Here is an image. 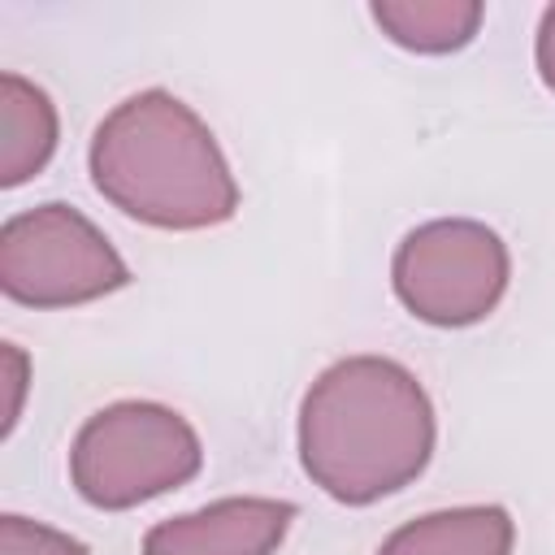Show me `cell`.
I'll list each match as a JSON object with an SVG mask.
<instances>
[{
    "mask_svg": "<svg viewBox=\"0 0 555 555\" xmlns=\"http://www.w3.org/2000/svg\"><path fill=\"white\" fill-rule=\"evenodd\" d=\"M512 256L499 230L473 217H438L408 230L390 260L399 304L438 330L486 321L507 295Z\"/></svg>",
    "mask_w": 555,
    "mask_h": 555,
    "instance_id": "obj_4",
    "label": "cell"
},
{
    "mask_svg": "<svg viewBox=\"0 0 555 555\" xmlns=\"http://www.w3.org/2000/svg\"><path fill=\"white\" fill-rule=\"evenodd\" d=\"M369 13L390 43L421 56L460 52L486 17L477 0H377Z\"/></svg>",
    "mask_w": 555,
    "mask_h": 555,
    "instance_id": "obj_9",
    "label": "cell"
},
{
    "mask_svg": "<svg viewBox=\"0 0 555 555\" xmlns=\"http://www.w3.org/2000/svg\"><path fill=\"white\" fill-rule=\"evenodd\" d=\"M516 525L499 503H464L399 525L377 555H512Z\"/></svg>",
    "mask_w": 555,
    "mask_h": 555,
    "instance_id": "obj_7",
    "label": "cell"
},
{
    "mask_svg": "<svg viewBox=\"0 0 555 555\" xmlns=\"http://www.w3.org/2000/svg\"><path fill=\"white\" fill-rule=\"evenodd\" d=\"M295 520V503L234 494L160 520L143 533V555H273Z\"/></svg>",
    "mask_w": 555,
    "mask_h": 555,
    "instance_id": "obj_6",
    "label": "cell"
},
{
    "mask_svg": "<svg viewBox=\"0 0 555 555\" xmlns=\"http://www.w3.org/2000/svg\"><path fill=\"white\" fill-rule=\"evenodd\" d=\"M130 282L121 251L74 204L48 199L0 230V291L26 308H78Z\"/></svg>",
    "mask_w": 555,
    "mask_h": 555,
    "instance_id": "obj_5",
    "label": "cell"
},
{
    "mask_svg": "<svg viewBox=\"0 0 555 555\" xmlns=\"http://www.w3.org/2000/svg\"><path fill=\"white\" fill-rule=\"evenodd\" d=\"M434 403L416 373L390 356H343L304 390L299 464L347 507L412 486L434 460Z\"/></svg>",
    "mask_w": 555,
    "mask_h": 555,
    "instance_id": "obj_1",
    "label": "cell"
},
{
    "mask_svg": "<svg viewBox=\"0 0 555 555\" xmlns=\"http://www.w3.org/2000/svg\"><path fill=\"white\" fill-rule=\"evenodd\" d=\"M0 356H4V425H0V434L9 438L22 421V403H26V386H30V360L17 343H4Z\"/></svg>",
    "mask_w": 555,
    "mask_h": 555,
    "instance_id": "obj_11",
    "label": "cell"
},
{
    "mask_svg": "<svg viewBox=\"0 0 555 555\" xmlns=\"http://www.w3.org/2000/svg\"><path fill=\"white\" fill-rule=\"evenodd\" d=\"M204 468L191 421L152 399H121L82 421L69 442L74 490L104 512H126L186 486Z\"/></svg>",
    "mask_w": 555,
    "mask_h": 555,
    "instance_id": "obj_3",
    "label": "cell"
},
{
    "mask_svg": "<svg viewBox=\"0 0 555 555\" xmlns=\"http://www.w3.org/2000/svg\"><path fill=\"white\" fill-rule=\"evenodd\" d=\"M0 555H91V551L82 538L65 533V529L4 512L0 516Z\"/></svg>",
    "mask_w": 555,
    "mask_h": 555,
    "instance_id": "obj_10",
    "label": "cell"
},
{
    "mask_svg": "<svg viewBox=\"0 0 555 555\" xmlns=\"http://www.w3.org/2000/svg\"><path fill=\"white\" fill-rule=\"evenodd\" d=\"M87 165L117 212L156 230H212L238 212V182L217 134L165 87L113 104L91 134Z\"/></svg>",
    "mask_w": 555,
    "mask_h": 555,
    "instance_id": "obj_2",
    "label": "cell"
},
{
    "mask_svg": "<svg viewBox=\"0 0 555 555\" xmlns=\"http://www.w3.org/2000/svg\"><path fill=\"white\" fill-rule=\"evenodd\" d=\"M61 139V121H56V104L52 95L4 69L0 74V186H22L30 182L56 152Z\"/></svg>",
    "mask_w": 555,
    "mask_h": 555,
    "instance_id": "obj_8",
    "label": "cell"
},
{
    "mask_svg": "<svg viewBox=\"0 0 555 555\" xmlns=\"http://www.w3.org/2000/svg\"><path fill=\"white\" fill-rule=\"evenodd\" d=\"M533 65H538V78L555 91V4L542 9L538 35H533Z\"/></svg>",
    "mask_w": 555,
    "mask_h": 555,
    "instance_id": "obj_12",
    "label": "cell"
}]
</instances>
